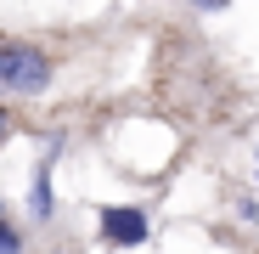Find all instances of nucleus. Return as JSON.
I'll return each mask as SVG.
<instances>
[{
  "label": "nucleus",
  "instance_id": "6",
  "mask_svg": "<svg viewBox=\"0 0 259 254\" xmlns=\"http://www.w3.org/2000/svg\"><path fill=\"white\" fill-rule=\"evenodd\" d=\"M0 221H6V215H0Z\"/></svg>",
  "mask_w": 259,
  "mask_h": 254
},
{
  "label": "nucleus",
  "instance_id": "5",
  "mask_svg": "<svg viewBox=\"0 0 259 254\" xmlns=\"http://www.w3.org/2000/svg\"><path fill=\"white\" fill-rule=\"evenodd\" d=\"M0 141H6V119H0Z\"/></svg>",
  "mask_w": 259,
  "mask_h": 254
},
{
  "label": "nucleus",
  "instance_id": "4",
  "mask_svg": "<svg viewBox=\"0 0 259 254\" xmlns=\"http://www.w3.org/2000/svg\"><path fill=\"white\" fill-rule=\"evenodd\" d=\"M0 254H23V232L12 221H0Z\"/></svg>",
  "mask_w": 259,
  "mask_h": 254
},
{
  "label": "nucleus",
  "instance_id": "3",
  "mask_svg": "<svg viewBox=\"0 0 259 254\" xmlns=\"http://www.w3.org/2000/svg\"><path fill=\"white\" fill-rule=\"evenodd\" d=\"M57 153H62V141H51L46 158L34 164V192H28V215H34V221H51V209H57V192H51V164H57Z\"/></svg>",
  "mask_w": 259,
  "mask_h": 254
},
{
  "label": "nucleus",
  "instance_id": "1",
  "mask_svg": "<svg viewBox=\"0 0 259 254\" xmlns=\"http://www.w3.org/2000/svg\"><path fill=\"white\" fill-rule=\"evenodd\" d=\"M51 85V57L34 46H6L0 40V91L12 96H39Z\"/></svg>",
  "mask_w": 259,
  "mask_h": 254
},
{
  "label": "nucleus",
  "instance_id": "2",
  "mask_svg": "<svg viewBox=\"0 0 259 254\" xmlns=\"http://www.w3.org/2000/svg\"><path fill=\"white\" fill-rule=\"evenodd\" d=\"M96 226H102V237H107L113 248H141V243L152 237L147 209H130V203H107L102 215H96Z\"/></svg>",
  "mask_w": 259,
  "mask_h": 254
}]
</instances>
